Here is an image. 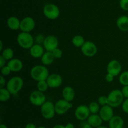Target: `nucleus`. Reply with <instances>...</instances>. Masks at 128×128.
<instances>
[{"label":"nucleus","mask_w":128,"mask_h":128,"mask_svg":"<svg viewBox=\"0 0 128 128\" xmlns=\"http://www.w3.org/2000/svg\"><path fill=\"white\" fill-rule=\"evenodd\" d=\"M30 75L32 80L38 82V81L47 80L50 73L46 66L36 65L31 68L30 71Z\"/></svg>","instance_id":"nucleus-1"},{"label":"nucleus","mask_w":128,"mask_h":128,"mask_svg":"<svg viewBox=\"0 0 128 128\" xmlns=\"http://www.w3.org/2000/svg\"><path fill=\"white\" fill-rule=\"evenodd\" d=\"M124 97L121 90H114L111 91L108 95V104L112 108H117L122 104Z\"/></svg>","instance_id":"nucleus-2"},{"label":"nucleus","mask_w":128,"mask_h":128,"mask_svg":"<svg viewBox=\"0 0 128 128\" xmlns=\"http://www.w3.org/2000/svg\"><path fill=\"white\" fill-rule=\"evenodd\" d=\"M23 80L20 76L12 77L6 83V88L12 95L18 93L23 87Z\"/></svg>","instance_id":"nucleus-3"},{"label":"nucleus","mask_w":128,"mask_h":128,"mask_svg":"<svg viewBox=\"0 0 128 128\" xmlns=\"http://www.w3.org/2000/svg\"><path fill=\"white\" fill-rule=\"evenodd\" d=\"M17 42L22 48L30 49L34 44V38L30 32L21 31L17 36Z\"/></svg>","instance_id":"nucleus-4"},{"label":"nucleus","mask_w":128,"mask_h":128,"mask_svg":"<svg viewBox=\"0 0 128 128\" xmlns=\"http://www.w3.org/2000/svg\"><path fill=\"white\" fill-rule=\"evenodd\" d=\"M43 14L45 17L49 20H54L60 16V10L57 5L52 3H48L44 6Z\"/></svg>","instance_id":"nucleus-5"},{"label":"nucleus","mask_w":128,"mask_h":128,"mask_svg":"<svg viewBox=\"0 0 128 128\" xmlns=\"http://www.w3.org/2000/svg\"><path fill=\"white\" fill-rule=\"evenodd\" d=\"M41 112L42 117L46 120L53 118L56 113L54 104L51 101H46L41 106Z\"/></svg>","instance_id":"nucleus-6"},{"label":"nucleus","mask_w":128,"mask_h":128,"mask_svg":"<svg viewBox=\"0 0 128 128\" xmlns=\"http://www.w3.org/2000/svg\"><path fill=\"white\" fill-rule=\"evenodd\" d=\"M30 101L35 106H41L46 102V96L43 92L36 90L30 94Z\"/></svg>","instance_id":"nucleus-7"},{"label":"nucleus","mask_w":128,"mask_h":128,"mask_svg":"<svg viewBox=\"0 0 128 128\" xmlns=\"http://www.w3.org/2000/svg\"><path fill=\"white\" fill-rule=\"evenodd\" d=\"M81 52L87 57H93L98 52V48L96 45L91 41H85L84 44L81 48Z\"/></svg>","instance_id":"nucleus-8"},{"label":"nucleus","mask_w":128,"mask_h":128,"mask_svg":"<svg viewBox=\"0 0 128 128\" xmlns=\"http://www.w3.org/2000/svg\"><path fill=\"white\" fill-rule=\"evenodd\" d=\"M54 106L56 114L58 115L64 114L72 107V104L71 102H69L64 99L58 100L54 104Z\"/></svg>","instance_id":"nucleus-9"},{"label":"nucleus","mask_w":128,"mask_h":128,"mask_svg":"<svg viewBox=\"0 0 128 128\" xmlns=\"http://www.w3.org/2000/svg\"><path fill=\"white\" fill-rule=\"evenodd\" d=\"M35 26L36 24L34 19L30 16H27L21 20L20 30L22 32H30L34 29Z\"/></svg>","instance_id":"nucleus-10"},{"label":"nucleus","mask_w":128,"mask_h":128,"mask_svg":"<svg viewBox=\"0 0 128 128\" xmlns=\"http://www.w3.org/2000/svg\"><path fill=\"white\" fill-rule=\"evenodd\" d=\"M59 41L57 37L53 35H49L45 38L43 42V47L46 51H52L58 47Z\"/></svg>","instance_id":"nucleus-11"},{"label":"nucleus","mask_w":128,"mask_h":128,"mask_svg":"<svg viewBox=\"0 0 128 128\" xmlns=\"http://www.w3.org/2000/svg\"><path fill=\"white\" fill-rule=\"evenodd\" d=\"M90 113L91 112L89 107L86 105H80L78 106L74 112L76 119L81 121H84L87 120L90 116Z\"/></svg>","instance_id":"nucleus-12"},{"label":"nucleus","mask_w":128,"mask_h":128,"mask_svg":"<svg viewBox=\"0 0 128 128\" xmlns=\"http://www.w3.org/2000/svg\"><path fill=\"white\" fill-rule=\"evenodd\" d=\"M122 70V66L120 61L117 60H111L108 62L107 66V71L108 73L112 74L114 76L120 74Z\"/></svg>","instance_id":"nucleus-13"},{"label":"nucleus","mask_w":128,"mask_h":128,"mask_svg":"<svg viewBox=\"0 0 128 128\" xmlns=\"http://www.w3.org/2000/svg\"><path fill=\"white\" fill-rule=\"evenodd\" d=\"M46 81L50 88H57L62 84V79L58 74L52 73L49 75Z\"/></svg>","instance_id":"nucleus-14"},{"label":"nucleus","mask_w":128,"mask_h":128,"mask_svg":"<svg viewBox=\"0 0 128 128\" xmlns=\"http://www.w3.org/2000/svg\"><path fill=\"white\" fill-rule=\"evenodd\" d=\"M113 108L108 104L102 106L100 109V116L103 121H110V120L114 116Z\"/></svg>","instance_id":"nucleus-15"},{"label":"nucleus","mask_w":128,"mask_h":128,"mask_svg":"<svg viewBox=\"0 0 128 128\" xmlns=\"http://www.w3.org/2000/svg\"><path fill=\"white\" fill-rule=\"evenodd\" d=\"M30 52L34 58H41L44 53V48L42 45L34 43L30 49Z\"/></svg>","instance_id":"nucleus-16"},{"label":"nucleus","mask_w":128,"mask_h":128,"mask_svg":"<svg viewBox=\"0 0 128 128\" xmlns=\"http://www.w3.org/2000/svg\"><path fill=\"white\" fill-rule=\"evenodd\" d=\"M7 65L10 67L11 72H19L23 68L22 62L18 58L11 59L8 61Z\"/></svg>","instance_id":"nucleus-17"},{"label":"nucleus","mask_w":128,"mask_h":128,"mask_svg":"<svg viewBox=\"0 0 128 128\" xmlns=\"http://www.w3.org/2000/svg\"><path fill=\"white\" fill-rule=\"evenodd\" d=\"M103 120L100 116V114H92L90 115L87 119V122L92 126V128H97L101 126Z\"/></svg>","instance_id":"nucleus-18"},{"label":"nucleus","mask_w":128,"mask_h":128,"mask_svg":"<svg viewBox=\"0 0 128 128\" xmlns=\"http://www.w3.org/2000/svg\"><path fill=\"white\" fill-rule=\"evenodd\" d=\"M62 96L64 100L71 102L75 97L74 90L71 86H66L62 91Z\"/></svg>","instance_id":"nucleus-19"},{"label":"nucleus","mask_w":128,"mask_h":128,"mask_svg":"<svg viewBox=\"0 0 128 128\" xmlns=\"http://www.w3.org/2000/svg\"><path fill=\"white\" fill-rule=\"evenodd\" d=\"M124 120L121 116H114L109 121V128H123Z\"/></svg>","instance_id":"nucleus-20"},{"label":"nucleus","mask_w":128,"mask_h":128,"mask_svg":"<svg viewBox=\"0 0 128 128\" xmlns=\"http://www.w3.org/2000/svg\"><path fill=\"white\" fill-rule=\"evenodd\" d=\"M20 24L21 21L15 16H11L7 20L8 27L11 30L16 31L20 29Z\"/></svg>","instance_id":"nucleus-21"},{"label":"nucleus","mask_w":128,"mask_h":128,"mask_svg":"<svg viewBox=\"0 0 128 128\" xmlns=\"http://www.w3.org/2000/svg\"><path fill=\"white\" fill-rule=\"evenodd\" d=\"M118 28L122 31H128V16H121L116 21Z\"/></svg>","instance_id":"nucleus-22"},{"label":"nucleus","mask_w":128,"mask_h":128,"mask_svg":"<svg viewBox=\"0 0 128 128\" xmlns=\"http://www.w3.org/2000/svg\"><path fill=\"white\" fill-rule=\"evenodd\" d=\"M54 60L55 58L54 57L51 51H46L41 58V62L44 66H48V65L51 64L54 62Z\"/></svg>","instance_id":"nucleus-23"},{"label":"nucleus","mask_w":128,"mask_h":128,"mask_svg":"<svg viewBox=\"0 0 128 128\" xmlns=\"http://www.w3.org/2000/svg\"><path fill=\"white\" fill-rule=\"evenodd\" d=\"M11 92L9 91L7 88H0V101L1 102H6L8 101L11 97Z\"/></svg>","instance_id":"nucleus-24"},{"label":"nucleus","mask_w":128,"mask_h":128,"mask_svg":"<svg viewBox=\"0 0 128 128\" xmlns=\"http://www.w3.org/2000/svg\"><path fill=\"white\" fill-rule=\"evenodd\" d=\"M85 42V40L83 36L81 35H76L72 39V43L75 47L81 48Z\"/></svg>","instance_id":"nucleus-25"},{"label":"nucleus","mask_w":128,"mask_h":128,"mask_svg":"<svg viewBox=\"0 0 128 128\" xmlns=\"http://www.w3.org/2000/svg\"><path fill=\"white\" fill-rule=\"evenodd\" d=\"M1 53V56L4 58L7 61H10L11 59L13 58L14 57V51L11 48H6L4 49Z\"/></svg>","instance_id":"nucleus-26"},{"label":"nucleus","mask_w":128,"mask_h":128,"mask_svg":"<svg viewBox=\"0 0 128 128\" xmlns=\"http://www.w3.org/2000/svg\"><path fill=\"white\" fill-rule=\"evenodd\" d=\"M49 85L48 84L46 80H43V81H38L37 83V89L39 91L41 92H45L47 91L49 88Z\"/></svg>","instance_id":"nucleus-27"},{"label":"nucleus","mask_w":128,"mask_h":128,"mask_svg":"<svg viewBox=\"0 0 128 128\" xmlns=\"http://www.w3.org/2000/svg\"><path fill=\"white\" fill-rule=\"evenodd\" d=\"M91 114H97L100 111V105L98 102H91L88 106Z\"/></svg>","instance_id":"nucleus-28"},{"label":"nucleus","mask_w":128,"mask_h":128,"mask_svg":"<svg viewBox=\"0 0 128 128\" xmlns=\"http://www.w3.org/2000/svg\"><path fill=\"white\" fill-rule=\"evenodd\" d=\"M119 81L123 86L128 85V71H124L120 74Z\"/></svg>","instance_id":"nucleus-29"},{"label":"nucleus","mask_w":128,"mask_h":128,"mask_svg":"<svg viewBox=\"0 0 128 128\" xmlns=\"http://www.w3.org/2000/svg\"><path fill=\"white\" fill-rule=\"evenodd\" d=\"M53 54L54 57L55 58V59H60L62 56V51L61 49L57 48L54 49L52 51H51Z\"/></svg>","instance_id":"nucleus-30"},{"label":"nucleus","mask_w":128,"mask_h":128,"mask_svg":"<svg viewBox=\"0 0 128 128\" xmlns=\"http://www.w3.org/2000/svg\"><path fill=\"white\" fill-rule=\"evenodd\" d=\"M45 38L44 36H43L42 34H39L38 35L35 37L34 38V42L36 44H43V42L45 40Z\"/></svg>","instance_id":"nucleus-31"},{"label":"nucleus","mask_w":128,"mask_h":128,"mask_svg":"<svg viewBox=\"0 0 128 128\" xmlns=\"http://www.w3.org/2000/svg\"><path fill=\"white\" fill-rule=\"evenodd\" d=\"M98 102L100 104V106H103L104 105L108 104V96H101L99 97L98 100Z\"/></svg>","instance_id":"nucleus-32"},{"label":"nucleus","mask_w":128,"mask_h":128,"mask_svg":"<svg viewBox=\"0 0 128 128\" xmlns=\"http://www.w3.org/2000/svg\"><path fill=\"white\" fill-rule=\"evenodd\" d=\"M11 72V70H10V67H9L8 65H6V66H3V67L1 68V75H2L3 76H8Z\"/></svg>","instance_id":"nucleus-33"},{"label":"nucleus","mask_w":128,"mask_h":128,"mask_svg":"<svg viewBox=\"0 0 128 128\" xmlns=\"http://www.w3.org/2000/svg\"><path fill=\"white\" fill-rule=\"evenodd\" d=\"M120 6L124 11H128V0H120Z\"/></svg>","instance_id":"nucleus-34"},{"label":"nucleus","mask_w":128,"mask_h":128,"mask_svg":"<svg viewBox=\"0 0 128 128\" xmlns=\"http://www.w3.org/2000/svg\"><path fill=\"white\" fill-rule=\"evenodd\" d=\"M122 109L125 113L128 114V98H126L122 102Z\"/></svg>","instance_id":"nucleus-35"},{"label":"nucleus","mask_w":128,"mask_h":128,"mask_svg":"<svg viewBox=\"0 0 128 128\" xmlns=\"http://www.w3.org/2000/svg\"><path fill=\"white\" fill-rule=\"evenodd\" d=\"M115 76L114 75H112V74H110L108 72L107 74L105 76V80L107 82H111L114 81V78Z\"/></svg>","instance_id":"nucleus-36"},{"label":"nucleus","mask_w":128,"mask_h":128,"mask_svg":"<svg viewBox=\"0 0 128 128\" xmlns=\"http://www.w3.org/2000/svg\"><path fill=\"white\" fill-rule=\"evenodd\" d=\"M121 91H122L124 97L126 99L128 98V85H127V86H124L122 90H121Z\"/></svg>","instance_id":"nucleus-37"},{"label":"nucleus","mask_w":128,"mask_h":128,"mask_svg":"<svg viewBox=\"0 0 128 128\" xmlns=\"http://www.w3.org/2000/svg\"><path fill=\"white\" fill-rule=\"evenodd\" d=\"M6 80L2 75L0 76V88H2L6 85Z\"/></svg>","instance_id":"nucleus-38"},{"label":"nucleus","mask_w":128,"mask_h":128,"mask_svg":"<svg viewBox=\"0 0 128 128\" xmlns=\"http://www.w3.org/2000/svg\"><path fill=\"white\" fill-rule=\"evenodd\" d=\"M7 60L4 58L2 57V56H0V68H2L3 66H6V62Z\"/></svg>","instance_id":"nucleus-39"},{"label":"nucleus","mask_w":128,"mask_h":128,"mask_svg":"<svg viewBox=\"0 0 128 128\" xmlns=\"http://www.w3.org/2000/svg\"><path fill=\"white\" fill-rule=\"evenodd\" d=\"M81 128H92V126L88 122H83V123L81 124Z\"/></svg>","instance_id":"nucleus-40"},{"label":"nucleus","mask_w":128,"mask_h":128,"mask_svg":"<svg viewBox=\"0 0 128 128\" xmlns=\"http://www.w3.org/2000/svg\"><path fill=\"white\" fill-rule=\"evenodd\" d=\"M25 128H37L36 125L33 123H28L25 126Z\"/></svg>","instance_id":"nucleus-41"},{"label":"nucleus","mask_w":128,"mask_h":128,"mask_svg":"<svg viewBox=\"0 0 128 128\" xmlns=\"http://www.w3.org/2000/svg\"><path fill=\"white\" fill-rule=\"evenodd\" d=\"M65 127H66V128H75L74 124L72 123H68L65 126Z\"/></svg>","instance_id":"nucleus-42"},{"label":"nucleus","mask_w":128,"mask_h":128,"mask_svg":"<svg viewBox=\"0 0 128 128\" xmlns=\"http://www.w3.org/2000/svg\"><path fill=\"white\" fill-rule=\"evenodd\" d=\"M52 128H66L65 126H63V125H61V124H57V125H55Z\"/></svg>","instance_id":"nucleus-43"},{"label":"nucleus","mask_w":128,"mask_h":128,"mask_svg":"<svg viewBox=\"0 0 128 128\" xmlns=\"http://www.w3.org/2000/svg\"><path fill=\"white\" fill-rule=\"evenodd\" d=\"M3 50V43L2 41H0V51H2Z\"/></svg>","instance_id":"nucleus-44"},{"label":"nucleus","mask_w":128,"mask_h":128,"mask_svg":"<svg viewBox=\"0 0 128 128\" xmlns=\"http://www.w3.org/2000/svg\"><path fill=\"white\" fill-rule=\"evenodd\" d=\"M0 128H8L5 124H1L0 125Z\"/></svg>","instance_id":"nucleus-45"},{"label":"nucleus","mask_w":128,"mask_h":128,"mask_svg":"<svg viewBox=\"0 0 128 128\" xmlns=\"http://www.w3.org/2000/svg\"><path fill=\"white\" fill-rule=\"evenodd\" d=\"M107 128V127H106V126H99V127H97V128Z\"/></svg>","instance_id":"nucleus-46"},{"label":"nucleus","mask_w":128,"mask_h":128,"mask_svg":"<svg viewBox=\"0 0 128 128\" xmlns=\"http://www.w3.org/2000/svg\"><path fill=\"white\" fill-rule=\"evenodd\" d=\"M37 128H47L44 127V126H40V127H38Z\"/></svg>","instance_id":"nucleus-47"}]
</instances>
